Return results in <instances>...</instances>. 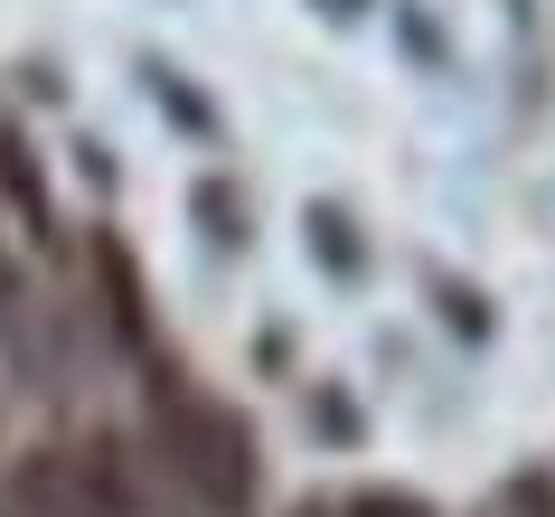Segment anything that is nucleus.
<instances>
[{
	"label": "nucleus",
	"mask_w": 555,
	"mask_h": 517,
	"mask_svg": "<svg viewBox=\"0 0 555 517\" xmlns=\"http://www.w3.org/2000/svg\"><path fill=\"white\" fill-rule=\"evenodd\" d=\"M151 424H160V461H170V480L189 489L207 517H245V508H255L263 452H255V424H245L227 396H207V386H189L179 367L151 358Z\"/></svg>",
	"instance_id": "obj_1"
},
{
	"label": "nucleus",
	"mask_w": 555,
	"mask_h": 517,
	"mask_svg": "<svg viewBox=\"0 0 555 517\" xmlns=\"http://www.w3.org/2000/svg\"><path fill=\"white\" fill-rule=\"evenodd\" d=\"M0 517H132V461H122V442H94V452H29L20 470H10Z\"/></svg>",
	"instance_id": "obj_2"
},
{
	"label": "nucleus",
	"mask_w": 555,
	"mask_h": 517,
	"mask_svg": "<svg viewBox=\"0 0 555 517\" xmlns=\"http://www.w3.org/2000/svg\"><path fill=\"white\" fill-rule=\"evenodd\" d=\"M94 273H104V320H114L122 348H151V311H142V273L114 235H94Z\"/></svg>",
	"instance_id": "obj_3"
},
{
	"label": "nucleus",
	"mask_w": 555,
	"mask_h": 517,
	"mask_svg": "<svg viewBox=\"0 0 555 517\" xmlns=\"http://www.w3.org/2000/svg\"><path fill=\"white\" fill-rule=\"evenodd\" d=\"M0 198L20 207V227H29V235L57 227V207H48V179H38V151H29V132H20V122H0Z\"/></svg>",
	"instance_id": "obj_4"
},
{
	"label": "nucleus",
	"mask_w": 555,
	"mask_h": 517,
	"mask_svg": "<svg viewBox=\"0 0 555 517\" xmlns=\"http://www.w3.org/2000/svg\"><path fill=\"white\" fill-rule=\"evenodd\" d=\"M480 517H555V480L546 470H508V480L480 499Z\"/></svg>",
	"instance_id": "obj_5"
},
{
	"label": "nucleus",
	"mask_w": 555,
	"mask_h": 517,
	"mask_svg": "<svg viewBox=\"0 0 555 517\" xmlns=\"http://www.w3.org/2000/svg\"><path fill=\"white\" fill-rule=\"evenodd\" d=\"M293 517H434L414 489H358V499H311V508H293Z\"/></svg>",
	"instance_id": "obj_6"
},
{
	"label": "nucleus",
	"mask_w": 555,
	"mask_h": 517,
	"mask_svg": "<svg viewBox=\"0 0 555 517\" xmlns=\"http://www.w3.org/2000/svg\"><path fill=\"white\" fill-rule=\"evenodd\" d=\"M301 235L321 245V263H330V273H339V283H349V273H358V245H349V217H339V207H311V217H301Z\"/></svg>",
	"instance_id": "obj_7"
},
{
	"label": "nucleus",
	"mask_w": 555,
	"mask_h": 517,
	"mask_svg": "<svg viewBox=\"0 0 555 517\" xmlns=\"http://www.w3.org/2000/svg\"><path fill=\"white\" fill-rule=\"evenodd\" d=\"M198 227L207 245H245V198H227V179H198Z\"/></svg>",
	"instance_id": "obj_8"
},
{
	"label": "nucleus",
	"mask_w": 555,
	"mask_h": 517,
	"mask_svg": "<svg viewBox=\"0 0 555 517\" xmlns=\"http://www.w3.org/2000/svg\"><path fill=\"white\" fill-rule=\"evenodd\" d=\"M151 94H160V104H170V114L189 122V132H207V104L189 94V76H170V66H151Z\"/></svg>",
	"instance_id": "obj_9"
},
{
	"label": "nucleus",
	"mask_w": 555,
	"mask_h": 517,
	"mask_svg": "<svg viewBox=\"0 0 555 517\" xmlns=\"http://www.w3.org/2000/svg\"><path fill=\"white\" fill-rule=\"evenodd\" d=\"M10 301H20V273H10V245H0V320H10Z\"/></svg>",
	"instance_id": "obj_10"
},
{
	"label": "nucleus",
	"mask_w": 555,
	"mask_h": 517,
	"mask_svg": "<svg viewBox=\"0 0 555 517\" xmlns=\"http://www.w3.org/2000/svg\"><path fill=\"white\" fill-rule=\"evenodd\" d=\"M311 10H321V20H358V10H367V0H311Z\"/></svg>",
	"instance_id": "obj_11"
}]
</instances>
